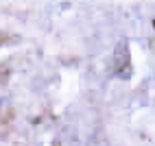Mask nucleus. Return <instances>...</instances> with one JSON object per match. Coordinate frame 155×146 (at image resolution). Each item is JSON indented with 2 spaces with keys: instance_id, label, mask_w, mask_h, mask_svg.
<instances>
[]
</instances>
